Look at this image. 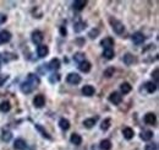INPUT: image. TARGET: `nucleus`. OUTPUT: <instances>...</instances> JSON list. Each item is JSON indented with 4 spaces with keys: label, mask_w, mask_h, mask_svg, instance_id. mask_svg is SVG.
<instances>
[{
    "label": "nucleus",
    "mask_w": 159,
    "mask_h": 150,
    "mask_svg": "<svg viewBox=\"0 0 159 150\" xmlns=\"http://www.w3.org/2000/svg\"><path fill=\"white\" fill-rule=\"evenodd\" d=\"M39 83H41V80H39V78L37 77V75L28 74L27 75V79L21 84L20 89H21V91L23 94H30V92H32L39 85Z\"/></svg>",
    "instance_id": "1"
},
{
    "label": "nucleus",
    "mask_w": 159,
    "mask_h": 150,
    "mask_svg": "<svg viewBox=\"0 0 159 150\" xmlns=\"http://www.w3.org/2000/svg\"><path fill=\"white\" fill-rule=\"evenodd\" d=\"M109 22H110V25H111L113 31H114L116 35H122V33L125 32V26H124V24H122L121 21H119V20H116V19H114V17H110V19H109Z\"/></svg>",
    "instance_id": "2"
},
{
    "label": "nucleus",
    "mask_w": 159,
    "mask_h": 150,
    "mask_svg": "<svg viewBox=\"0 0 159 150\" xmlns=\"http://www.w3.org/2000/svg\"><path fill=\"white\" fill-rule=\"evenodd\" d=\"M81 77L77 74V73H70L67 77H66V81L70 84V85H78L81 83Z\"/></svg>",
    "instance_id": "3"
},
{
    "label": "nucleus",
    "mask_w": 159,
    "mask_h": 150,
    "mask_svg": "<svg viewBox=\"0 0 159 150\" xmlns=\"http://www.w3.org/2000/svg\"><path fill=\"white\" fill-rule=\"evenodd\" d=\"M31 38H32V42H33L34 44H38V46H39V44H42L44 36H43V33H42L41 31L36 30V31H33V32H32V36H31Z\"/></svg>",
    "instance_id": "4"
},
{
    "label": "nucleus",
    "mask_w": 159,
    "mask_h": 150,
    "mask_svg": "<svg viewBox=\"0 0 159 150\" xmlns=\"http://www.w3.org/2000/svg\"><path fill=\"white\" fill-rule=\"evenodd\" d=\"M132 42L136 44V46H141V44H143L144 43V41H146V37H144V35L143 33H141V32H135L133 35H132Z\"/></svg>",
    "instance_id": "5"
},
{
    "label": "nucleus",
    "mask_w": 159,
    "mask_h": 150,
    "mask_svg": "<svg viewBox=\"0 0 159 150\" xmlns=\"http://www.w3.org/2000/svg\"><path fill=\"white\" fill-rule=\"evenodd\" d=\"M109 101L111 102V103H114V105H120L121 103V101H122V95L120 94V92H118V91H114V92H111L110 95H109Z\"/></svg>",
    "instance_id": "6"
},
{
    "label": "nucleus",
    "mask_w": 159,
    "mask_h": 150,
    "mask_svg": "<svg viewBox=\"0 0 159 150\" xmlns=\"http://www.w3.org/2000/svg\"><path fill=\"white\" fill-rule=\"evenodd\" d=\"M33 105L37 108H42L45 105V97H44V95H42V94L36 95L34 99H33Z\"/></svg>",
    "instance_id": "7"
},
{
    "label": "nucleus",
    "mask_w": 159,
    "mask_h": 150,
    "mask_svg": "<svg viewBox=\"0 0 159 150\" xmlns=\"http://www.w3.org/2000/svg\"><path fill=\"white\" fill-rule=\"evenodd\" d=\"M143 121H144V123H146V124H148V126H154V124H155V122H157V117H155V114H154V113L148 112V113H146V114H144Z\"/></svg>",
    "instance_id": "8"
},
{
    "label": "nucleus",
    "mask_w": 159,
    "mask_h": 150,
    "mask_svg": "<svg viewBox=\"0 0 159 150\" xmlns=\"http://www.w3.org/2000/svg\"><path fill=\"white\" fill-rule=\"evenodd\" d=\"M101 46L104 48V49H113V46H114V39L111 37H105L101 41Z\"/></svg>",
    "instance_id": "9"
},
{
    "label": "nucleus",
    "mask_w": 159,
    "mask_h": 150,
    "mask_svg": "<svg viewBox=\"0 0 159 150\" xmlns=\"http://www.w3.org/2000/svg\"><path fill=\"white\" fill-rule=\"evenodd\" d=\"M37 54H38L39 58L47 57V55L49 54V48H48V46H45V44H39V46L37 47Z\"/></svg>",
    "instance_id": "10"
},
{
    "label": "nucleus",
    "mask_w": 159,
    "mask_h": 150,
    "mask_svg": "<svg viewBox=\"0 0 159 150\" xmlns=\"http://www.w3.org/2000/svg\"><path fill=\"white\" fill-rule=\"evenodd\" d=\"M10 39H11V33L9 31H6V30L0 31V43H2V44L8 43Z\"/></svg>",
    "instance_id": "11"
},
{
    "label": "nucleus",
    "mask_w": 159,
    "mask_h": 150,
    "mask_svg": "<svg viewBox=\"0 0 159 150\" xmlns=\"http://www.w3.org/2000/svg\"><path fill=\"white\" fill-rule=\"evenodd\" d=\"M86 5H87L86 0H76V2H73V4H72V6L76 11H82L86 8Z\"/></svg>",
    "instance_id": "12"
},
{
    "label": "nucleus",
    "mask_w": 159,
    "mask_h": 150,
    "mask_svg": "<svg viewBox=\"0 0 159 150\" xmlns=\"http://www.w3.org/2000/svg\"><path fill=\"white\" fill-rule=\"evenodd\" d=\"M81 91H82V95H85V96H87V97H91V96L94 95L96 89H94L92 85H85Z\"/></svg>",
    "instance_id": "13"
},
{
    "label": "nucleus",
    "mask_w": 159,
    "mask_h": 150,
    "mask_svg": "<svg viewBox=\"0 0 159 150\" xmlns=\"http://www.w3.org/2000/svg\"><path fill=\"white\" fill-rule=\"evenodd\" d=\"M14 148H15L16 150H26V149H27V144H26V141H25L23 139L19 138V139L15 140Z\"/></svg>",
    "instance_id": "14"
},
{
    "label": "nucleus",
    "mask_w": 159,
    "mask_h": 150,
    "mask_svg": "<svg viewBox=\"0 0 159 150\" xmlns=\"http://www.w3.org/2000/svg\"><path fill=\"white\" fill-rule=\"evenodd\" d=\"M91 68H92V65H91V63L87 62V60H83V62H81V63H78V69L81 70L82 73H90Z\"/></svg>",
    "instance_id": "15"
},
{
    "label": "nucleus",
    "mask_w": 159,
    "mask_h": 150,
    "mask_svg": "<svg viewBox=\"0 0 159 150\" xmlns=\"http://www.w3.org/2000/svg\"><path fill=\"white\" fill-rule=\"evenodd\" d=\"M70 141L73 145H81L82 144V137L80 135V134H77V133H73L70 137Z\"/></svg>",
    "instance_id": "16"
},
{
    "label": "nucleus",
    "mask_w": 159,
    "mask_h": 150,
    "mask_svg": "<svg viewBox=\"0 0 159 150\" xmlns=\"http://www.w3.org/2000/svg\"><path fill=\"white\" fill-rule=\"evenodd\" d=\"M122 135H124V138H125L126 140H131V139L133 138V135H135V132H133L132 128L126 127V128L122 129Z\"/></svg>",
    "instance_id": "17"
},
{
    "label": "nucleus",
    "mask_w": 159,
    "mask_h": 150,
    "mask_svg": "<svg viewBox=\"0 0 159 150\" xmlns=\"http://www.w3.org/2000/svg\"><path fill=\"white\" fill-rule=\"evenodd\" d=\"M124 63L126 64V65H132L133 63H136L137 62V59H136V57L135 55H132V54H130V53H127V54H125L124 55Z\"/></svg>",
    "instance_id": "18"
},
{
    "label": "nucleus",
    "mask_w": 159,
    "mask_h": 150,
    "mask_svg": "<svg viewBox=\"0 0 159 150\" xmlns=\"http://www.w3.org/2000/svg\"><path fill=\"white\" fill-rule=\"evenodd\" d=\"M85 28H86V22H85V21H77V22H75V25H73V31L77 32V33H80L81 31H83Z\"/></svg>",
    "instance_id": "19"
},
{
    "label": "nucleus",
    "mask_w": 159,
    "mask_h": 150,
    "mask_svg": "<svg viewBox=\"0 0 159 150\" xmlns=\"http://www.w3.org/2000/svg\"><path fill=\"white\" fill-rule=\"evenodd\" d=\"M48 68H49L50 70H58V69L60 68V60H59L58 58H53V59L50 60V63L48 64Z\"/></svg>",
    "instance_id": "20"
},
{
    "label": "nucleus",
    "mask_w": 159,
    "mask_h": 150,
    "mask_svg": "<svg viewBox=\"0 0 159 150\" xmlns=\"http://www.w3.org/2000/svg\"><path fill=\"white\" fill-rule=\"evenodd\" d=\"M96 123H97V117H96V118H87V119L83 121V126H85V128H87V129L93 128Z\"/></svg>",
    "instance_id": "21"
},
{
    "label": "nucleus",
    "mask_w": 159,
    "mask_h": 150,
    "mask_svg": "<svg viewBox=\"0 0 159 150\" xmlns=\"http://www.w3.org/2000/svg\"><path fill=\"white\" fill-rule=\"evenodd\" d=\"M59 127L62 130H69L70 129V121L67 118H60L59 121Z\"/></svg>",
    "instance_id": "22"
},
{
    "label": "nucleus",
    "mask_w": 159,
    "mask_h": 150,
    "mask_svg": "<svg viewBox=\"0 0 159 150\" xmlns=\"http://www.w3.org/2000/svg\"><path fill=\"white\" fill-rule=\"evenodd\" d=\"M153 138V132L152 130H143L141 133V139L144 141H149Z\"/></svg>",
    "instance_id": "23"
},
{
    "label": "nucleus",
    "mask_w": 159,
    "mask_h": 150,
    "mask_svg": "<svg viewBox=\"0 0 159 150\" xmlns=\"http://www.w3.org/2000/svg\"><path fill=\"white\" fill-rule=\"evenodd\" d=\"M99 148L102 150H110L111 149V141L109 139H103L99 144Z\"/></svg>",
    "instance_id": "24"
},
{
    "label": "nucleus",
    "mask_w": 159,
    "mask_h": 150,
    "mask_svg": "<svg viewBox=\"0 0 159 150\" xmlns=\"http://www.w3.org/2000/svg\"><path fill=\"white\" fill-rule=\"evenodd\" d=\"M120 90H121V94L126 95V94L131 92V90H132V86H131L129 83H122V84L120 85Z\"/></svg>",
    "instance_id": "25"
},
{
    "label": "nucleus",
    "mask_w": 159,
    "mask_h": 150,
    "mask_svg": "<svg viewBox=\"0 0 159 150\" xmlns=\"http://www.w3.org/2000/svg\"><path fill=\"white\" fill-rule=\"evenodd\" d=\"M36 129H37V130H38V132L42 134V137L47 138L48 140H51V137L48 134V132H47V130H45V129H44V128H43L41 124H36Z\"/></svg>",
    "instance_id": "26"
},
{
    "label": "nucleus",
    "mask_w": 159,
    "mask_h": 150,
    "mask_svg": "<svg viewBox=\"0 0 159 150\" xmlns=\"http://www.w3.org/2000/svg\"><path fill=\"white\" fill-rule=\"evenodd\" d=\"M10 110H11V105H10L9 101H3L2 103H0V111H2V112L6 113V112H9Z\"/></svg>",
    "instance_id": "27"
},
{
    "label": "nucleus",
    "mask_w": 159,
    "mask_h": 150,
    "mask_svg": "<svg viewBox=\"0 0 159 150\" xmlns=\"http://www.w3.org/2000/svg\"><path fill=\"white\" fill-rule=\"evenodd\" d=\"M103 57H104L105 59H108V60L113 59V58L115 57V52H114V49H104V52H103Z\"/></svg>",
    "instance_id": "28"
},
{
    "label": "nucleus",
    "mask_w": 159,
    "mask_h": 150,
    "mask_svg": "<svg viewBox=\"0 0 159 150\" xmlns=\"http://www.w3.org/2000/svg\"><path fill=\"white\" fill-rule=\"evenodd\" d=\"M146 89H147V91H148L149 94H153V92H155V90H157V84H154L153 81H148V83L146 84Z\"/></svg>",
    "instance_id": "29"
},
{
    "label": "nucleus",
    "mask_w": 159,
    "mask_h": 150,
    "mask_svg": "<svg viewBox=\"0 0 159 150\" xmlns=\"http://www.w3.org/2000/svg\"><path fill=\"white\" fill-rule=\"evenodd\" d=\"M110 122H111L110 118H105V119L102 122V124H101V129H102V130H108L109 127H110Z\"/></svg>",
    "instance_id": "30"
},
{
    "label": "nucleus",
    "mask_w": 159,
    "mask_h": 150,
    "mask_svg": "<svg viewBox=\"0 0 159 150\" xmlns=\"http://www.w3.org/2000/svg\"><path fill=\"white\" fill-rule=\"evenodd\" d=\"M73 59H75L77 63H81V62L86 60V57H85L83 53H76V54L73 55Z\"/></svg>",
    "instance_id": "31"
},
{
    "label": "nucleus",
    "mask_w": 159,
    "mask_h": 150,
    "mask_svg": "<svg viewBox=\"0 0 159 150\" xmlns=\"http://www.w3.org/2000/svg\"><path fill=\"white\" fill-rule=\"evenodd\" d=\"M2 138H3L4 141H10L11 138H12V134H11V132H9V130H4Z\"/></svg>",
    "instance_id": "32"
},
{
    "label": "nucleus",
    "mask_w": 159,
    "mask_h": 150,
    "mask_svg": "<svg viewBox=\"0 0 159 150\" xmlns=\"http://www.w3.org/2000/svg\"><path fill=\"white\" fill-rule=\"evenodd\" d=\"M114 71H115V69H114L113 66L105 69V70H104V77H105V78H110L111 75H114Z\"/></svg>",
    "instance_id": "33"
},
{
    "label": "nucleus",
    "mask_w": 159,
    "mask_h": 150,
    "mask_svg": "<svg viewBox=\"0 0 159 150\" xmlns=\"http://www.w3.org/2000/svg\"><path fill=\"white\" fill-rule=\"evenodd\" d=\"M98 35H99V30L98 28H92L91 31H90V33H88V36H90V38H97L98 37Z\"/></svg>",
    "instance_id": "34"
},
{
    "label": "nucleus",
    "mask_w": 159,
    "mask_h": 150,
    "mask_svg": "<svg viewBox=\"0 0 159 150\" xmlns=\"http://www.w3.org/2000/svg\"><path fill=\"white\" fill-rule=\"evenodd\" d=\"M158 74H159V70H158V68H155L153 71H152V78L154 79V84H157L158 83Z\"/></svg>",
    "instance_id": "35"
},
{
    "label": "nucleus",
    "mask_w": 159,
    "mask_h": 150,
    "mask_svg": "<svg viewBox=\"0 0 159 150\" xmlns=\"http://www.w3.org/2000/svg\"><path fill=\"white\" fill-rule=\"evenodd\" d=\"M144 150H158V145L155 143H150V144H147Z\"/></svg>",
    "instance_id": "36"
},
{
    "label": "nucleus",
    "mask_w": 159,
    "mask_h": 150,
    "mask_svg": "<svg viewBox=\"0 0 159 150\" xmlns=\"http://www.w3.org/2000/svg\"><path fill=\"white\" fill-rule=\"evenodd\" d=\"M60 35H61L62 37H65V36L67 35V31H66V28H65L64 26H61V27H60Z\"/></svg>",
    "instance_id": "37"
},
{
    "label": "nucleus",
    "mask_w": 159,
    "mask_h": 150,
    "mask_svg": "<svg viewBox=\"0 0 159 150\" xmlns=\"http://www.w3.org/2000/svg\"><path fill=\"white\" fill-rule=\"evenodd\" d=\"M5 21H6V16L4 14H0V24H3Z\"/></svg>",
    "instance_id": "38"
},
{
    "label": "nucleus",
    "mask_w": 159,
    "mask_h": 150,
    "mask_svg": "<svg viewBox=\"0 0 159 150\" xmlns=\"http://www.w3.org/2000/svg\"><path fill=\"white\" fill-rule=\"evenodd\" d=\"M8 79V75H6V77H3V78H0V86H2L3 84H4V81Z\"/></svg>",
    "instance_id": "39"
}]
</instances>
